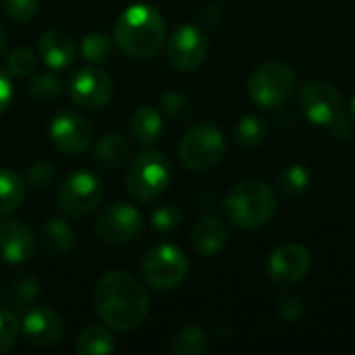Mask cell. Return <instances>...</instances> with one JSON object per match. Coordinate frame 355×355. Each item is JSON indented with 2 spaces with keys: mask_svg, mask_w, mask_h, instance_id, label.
<instances>
[{
  "mask_svg": "<svg viewBox=\"0 0 355 355\" xmlns=\"http://www.w3.org/2000/svg\"><path fill=\"white\" fill-rule=\"evenodd\" d=\"M191 245L202 256H216L229 239L227 227L216 216H202L191 229Z\"/></svg>",
  "mask_w": 355,
  "mask_h": 355,
  "instance_id": "cell-18",
  "label": "cell"
},
{
  "mask_svg": "<svg viewBox=\"0 0 355 355\" xmlns=\"http://www.w3.org/2000/svg\"><path fill=\"white\" fill-rule=\"evenodd\" d=\"M300 106L306 119L316 127H327L337 139H347L352 135V121L345 114L341 94L322 79H314L304 85L300 94Z\"/></svg>",
  "mask_w": 355,
  "mask_h": 355,
  "instance_id": "cell-4",
  "label": "cell"
},
{
  "mask_svg": "<svg viewBox=\"0 0 355 355\" xmlns=\"http://www.w3.org/2000/svg\"><path fill=\"white\" fill-rule=\"evenodd\" d=\"M264 137H266V123L260 116L248 114L235 127V141L239 148L254 150L264 141Z\"/></svg>",
  "mask_w": 355,
  "mask_h": 355,
  "instance_id": "cell-27",
  "label": "cell"
},
{
  "mask_svg": "<svg viewBox=\"0 0 355 355\" xmlns=\"http://www.w3.org/2000/svg\"><path fill=\"white\" fill-rule=\"evenodd\" d=\"M168 349L175 355H200L208 349V335L204 333V329L189 324L183 327L181 331H177L171 341H168Z\"/></svg>",
  "mask_w": 355,
  "mask_h": 355,
  "instance_id": "cell-24",
  "label": "cell"
},
{
  "mask_svg": "<svg viewBox=\"0 0 355 355\" xmlns=\"http://www.w3.org/2000/svg\"><path fill=\"white\" fill-rule=\"evenodd\" d=\"M116 349L114 335L110 333V327L92 324L85 327L77 341H75V354L77 355H108Z\"/></svg>",
  "mask_w": 355,
  "mask_h": 355,
  "instance_id": "cell-20",
  "label": "cell"
},
{
  "mask_svg": "<svg viewBox=\"0 0 355 355\" xmlns=\"http://www.w3.org/2000/svg\"><path fill=\"white\" fill-rule=\"evenodd\" d=\"M27 92L33 100L42 102V104H52L58 100V96L62 94V85L60 81L50 75V73H42V75H35L29 85H27Z\"/></svg>",
  "mask_w": 355,
  "mask_h": 355,
  "instance_id": "cell-28",
  "label": "cell"
},
{
  "mask_svg": "<svg viewBox=\"0 0 355 355\" xmlns=\"http://www.w3.org/2000/svg\"><path fill=\"white\" fill-rule=\"evenodd\" d=\"M23 198H25L23 179L8 168H0V218L15 212L23 202Z\"/></svg>",
  "mask_w": 355,
  "mask_h": 355,
  "instance_id": "cell-25",
  "label": "cell"
},
{
  "mask_svg": "<svg viewBox=\"0 0 355 355\" xmlns=\"http://www.w3.org/2000/svg\"><path fill=\"white\" fill-rule=\"evenodd\" d=\"M129 154V141L125 135L121 133H108L104 135L94 150V162L96 166L104 168V171H112L116 166H121L125 162Z\"/></svg>",
  "mask_w": 355,
  "mask_h": 355,
  "instance_id": "cell-21",
  "label": "cell"
},
{
  "mask_svg": "<svg viewBox=\"0 0 355 355\" xmlns=\"http://www.w3.org/2000/svg\"><path fill=\"white\" fill-rule=\"evenodd\" d=\"M297 87V75L287 62L270 60L260 64L248 81L252 100L262 108L283 106Z\"/></svg>",
  "mask_w": 355,
  "mask_h": 355,
  "instance_id": "cell-6",
  "label": "cell"
},
{
  "mask_svg": "<svg viewBox=\"0 0 355 355\" xmlns=\"http://www.w3.org/2000/svg\"><path fill=\"white\" fill-rule=\"evenodd\" d=\"M35 235L33 229L23 220H4L0 223V258L8 264L29 262L35 254Z\"/></svg>",
  "mask_w": 355,
  "mask_h": 355,
  "instance_id": "cell-16",
  "label": "cell"
},
{
  "mask_svg": "<svg viewBox=\"0 0 355 355\" xmlns=\"http://www.w3.org/2000/svg\"><path fill=\"white\" fill-rule=\"evenodd\" d=\"M42 239L50 254L67 256L75 248V233L73 227L62 218H50L42 227Z\"/></svg>",
  "mask_w": 355,
  "mask_h": 355,
  "instance_id": "cell-23",
  "label": "cell"
},
{
  "mask_svg": "<svg viewBox=\"0 0 355 355\" xmlns=\"http://www.w3.org/2000/svg\"><path fill=\"white\" fill-rule=\"evenodd\" d=\"M40 295V281L35 277H17L6 287H0V306L8 310H23Z\"/></svg>",
  "mask_w": 355,
  "mask_h": 355,
  "instance_id": "cell-19",
  "label": "cell"
},
{
  "mask_svg": "<svg viewBox=\"0 0 355 355\" xmlns=\"http://www.w3.org/2000/svg\"><path fill=\"white\" fill-rule=\"evenodd\" d=\"M56 181V168L50 162H35L27 168V185L35 191H46Z\"/></svg>",
  "mask_w": 355,
  "mask_h": 355,
  "instance_id": "cell-34",
  "label": "cell"
},
{
  "mask_svg": "<svg viewBox=\"0 0 355 355\" xmlns=\"http://www.w3.org/2000/svg\"><path fill=\"white\" fill-rule=\"evenodd\" d=\"M98 316L112 331H133L141 327L150 312V300L144 285L125 270L106 272L94 289Z\"/></svg>",
  "mask_w": 355,
  "mask_h": 355,
  "instance_id": "cell-1",
  "label": "cell"
},
{
  "mask_svg": "<svg viewBox=\"0 0 355 355\" xmlns=\"http://www.w3.org/2000/svg\"><path fill=\"white\" fill-rule=\"evenodd\" d=\"M225 137L212 123H198L185 131L179 144V158L185 168L202 173L214 168L225 156Z\"/></svg>",
  "mask_w": 355,
  "mask_h": 355,
  "instance_id": "cell-7",
  "label": "cell"
},
{
  "mask_svg": "<svg viewBox=\"0 0 355 355\" xmlns=\"http://www.w3.org/2000/svg\"><path fill=\"white\" fill-rule=\"evenodd\" d=\"M4 15L15 23H29L37 12V0H0Z\"/></svg>",
  "mask_w": 355,
  "mask_h": 355,
  "instance_id": "cell-35",
  "label": "cell"
},
{
  "mask_svg": "<svg viewBox=\"0 0 355 355\" xmlns=\"http://www.w3.org/2000/svg\"><path fill=\"white\" fill-rule=\"evenodd\" d=\"M102 198H104V185L100 177L92 171H75L60 185L56 202L67 216L79 218L94 212L100 206Z\"/></svg>",
  "mask_w": 355,
  "mask_h": 355,
  "instance_id": "cell-9",
  "label": "cell"
},
{
  "mask_svg": "<svg viewBox=\"0 0 355 355\" xmlns=\"http://www.w3.org/2000/svg\"><path fill=\"white\" fill-rule=\"evenodd\" d=\"M162 116L150 106H139L131 114V133L141 146H152L162 137Z\"/></svg>",
  "mask_w": 355,
  "mask_h": 355,
  "instance_id": "cell-22",
  "label": "cell"
},
{
  "mask_svg": "<svg viewBox=\"0 0 355 355\" xmlns=\"http://www.w3.org/2000/svg\"><path fill=\"white\" fill-rule=\"evenodd\" d=\"M277 183L285 196H302L310 185V171L302 164H291L281 171Z\"/></svg>",
  "mask_w": 355,
  "mask_h": 355,
  "instance_id": "cell-29",
  "label": "cell"
},
{
  "mask_svg": "<svg viewBox=\"0 0 355 355\" xmlns=\"http://www.w3.org/2000/svg\"><path fill=\"white\" fill-rule=\"evenodd\" d=\"M152 227L158 233H173L183 223V210L177 204H162L152 212Z\"/></svg>",
  "mask_w": 355,
  "mask_h": 355,
  "instance_id": "cell-30",
  "label": "cell"
},
{
  "mask_svg": "<svg viewBox=\"0 0 355 355\" xmlns=\"http://www.w3.org/2000/svg\"><path fill=\"white\" fill-rule=\"evenodd\" d=\"M160 108L173 121H183L191 114V102L179 92H166L160 98Z\"/></svg>",
  "mask_w": 355,
  "mask_h": 355,
  "instance_id": "cell-33",
  "label": "cell"
},
{
  "mask_svg": "<svg viewBox=\"0 0 355 355\" xmlns=\"http://www.w3.org/2000/svg\"><path fill=\"white\" fill-rule=\"evenodd\" d=\"M12 102V81L8 71L0 69V114L10 106Z\"/></svg>",
  "mask_w": 355,
  "mask_h": 355,
  "instance_id": "cell-37",
  "label": "cell"
},
{
  "mask_svg": "<svg viewBox=\"0 0 355 355\" xmlns=\"http://www.w3.org/2000/svg\"><path fill=\"white\" fill-rule=\"evenodd\" d=\"M187 270L189 262L185 254L171 243H160L152 248L141 262L144 281L150 289L156 291H171L179 287L185 281Z\"/></svg>",
  "mask_w": 355,
  "mask_h": 355,
  "instance_id": "cell-8",
  "label": "cell"
},
{
  "mask_svg": "<svg viewBox=\"0 0 355 355\" xmlns=\"http://www.w3.org/2000/svg\"><path fill=\"white\" fill-rule=\"evenodd\" d=\"M349 112H352V116L355 119V94L352 96V104H349Z\"/></svg>",
  "mask_w": 355,
  "mask_h": 355,
  "instance_id": "cell-39",
  "label": "cell"
},
{
  "mask_svg": "<svg viewBox=\"0 0 355 355\" xmlns=\"http://www.w3.org/2000/svg\"><path fill=\"white\" fill-rule=\"evenodd\" d=\"M171 183V162L162 152L148 150L129 164L125 187L137 202H152L160 198Z\"/></svg>",
  "mask_w": 355,
  "mask_h": 355,
  "instance_id": "cell-5",
  "label": "cell"
},
{
  "mask_svg": "<svg viewBox=\"0 0 355 355\" xmlns=\"http://www.w3.org/2000/svg\"><path fill=\"white\" fill-rule=\"evenodd\" d=\"M114 50L112 40L102 31H92L81 40V56L92 64H102L110 60Z\"/></svg>",
  "mask_w": 355,
  "mask_h": 355,
  "instance_id": "cell-26",
  "label": "cell"
},
{
  "mask_svg": "<svg viewBox=\"0 0 355 355\" xmlns=\"http://www.w3.org/2000/svg\"><path fill=\"white\" fill-rule=\"evenodd\" d=\"M48 135H50V141L54 144L56 150L71 154V156H77L83 150H87V146L92 144L94 129L83 114L64 110V112H58L50 121Z\"/></svg>",
  "mask_w": 355,
  "mask_h": 355,
  "instance_id": "cell-13",
  "label": "cell"
},
{
  "mask_svg": "<svg viewBox=\"0 0 355 355\" xmlns=\"http://www.w3.org/2000/svg\"><path fill=\"white\" fill-rule=\"evenodd\" d=\"M69 96L77 106L98 110L104 108L114 96V83L110 75L96 67L79 69L69 79Z\"/></svg>",
  "mask_w": 355,
  "mask_h": 355,
  "instance_id": "cell-11",
  "label": "cell"
},
{
  "mask_svg": "<svg viewBox=\"0 0 355 355\" xmlns=\"http://www.w3.org/2000/svg\"><path fill=\"white\" fill-rule=\"evenodd\" d=\"M37 48H40V56H42L44 64L50 67L52 71H62V69L71 67L75 60V54H77L73 37L62 29L44 31Z\"/></svg>",
  "mask_w": 355,
  "mask_h": 355,
  "instance_id": "cell-17",
  "label": "cell"
},
{
  "mask_svg": "<svg viewBox=\"0 0 355 355\" xmlns=\"http://www.w3.org/2000/svg\"><path fill=\"white\" fill-rule=\"evenodd\" d=\"M6 48H8V35H6L4 27L0 25V58L6 56Z\"/></svg>",
  "mask_w": 355,
  "mask_h": 355,
  "instance_id": "cell-38",
  "label": "cell"
},
{
  "mask_svg": "<svg viewBox=\"0 0 355 355\" xmlns=\"http://www.w3.org/2000/svg\"><path fill=\"white\" fill-rule=\"evenodd\" d=\"M37 64L35 52L31 48H17L6 56V71L10 77H27Z\"/></svg>",
  "mask_w": 355,
  "mask_h": 355,
  "instance_id": "cell-32",
  "label": "cell"
},
{
  "mask_svg": "<svg viewBox=\"0 0 355 355\" xmlns=\"http://www.w3.org/2000/svg\"><path fill=\"white\" fill-rule=\"evenodd\" d=\"M19 331H21V324H19L17 314L0 306V355L8 354L15 347L19 339Z\"/></svg>",
  "mask_w": 355,
  "mask_h": 355,
  "instance_id": "cell-31",
  "label": "cell"
},
{
  "mask_svg": "<svg viewBox=\"0 0 355 355\" xmlns=\"http://www.w3.org/2000/svg\"><path fill=\"white\" fill-rule=\"evenodd\" d=\"M166 29L162 15L150 4L127 6L114 23V42L123 54L148 60L154 58L164 46Z\"/></svg>",
  "mask_w": 355,
  "mask_h": 355,
  "instance_id": "cell-2",
  "label": "cell"
},
{
  "mask_svg": "<svg viewBox=\"0 0 355 355\" xmlns=\"http://www.w3.org/2000/svg\"><path fill=\"white\" fill-rule=\"evenodd\" d=\"M225 214L239 229L256 231L266 227L277 214V196L264 181L245 179L225 196Z\"/></svg>",
  "mask_w": 355,
  "mask_h": 355,
  "instance_id": "cell-3",
  "label": "cell"
},
{
  "mask_svg": "<svg viewBox=\"0 0 355 355\" xmlns=\"http://www.w3.org/2000/svg\"><path fill=\"white\" fill-rule=\"evenodd\" d=\"M312 266V256L308 248L300 243H283L268 258V275L279 285L300 283Z\"/></svg>",
  "mask_w": 355,
  "mask_h": 355,
  "instance_id": "cell-14",
  "label": "cell"
},
{
  "mask_svg": "<svg viewBox=\"0 0 355 355\" xmlns=\"http://www.w3.org/2000/svg\"><path fill=\"white\" fill-rule=\"evenodd\" d=\"M23 333L31 345L48 349L60 343L64 324H62V318L52 308L33 306L23 318Z\"/></svg>",
  "mask_w": 355,
  "mask_h": 355,
  "instance_id": "cell-15",
  "label": "cell"
},
{
  "mask_svg": "<svg viewBox=\"0 0 355 355\" xmlns=\"http://www.w3.org/2000/svg\"><path fill=\"white\" fill-rule=\"evenodd\" d=\"M144 231V218L131 204L106 206L96 220V235L106 243H127Z\"/></svg>",
  "mask_w": 355,
  "mask_h": 355,
  "instance_id": "cell-12",
  "label": "cell"
},
{
  "mask_svg": "<svg viewBox=\"0 0 355 355\" xmlns=\"http://www.w3.org/2000/svg\"><path fill=\"white\" fill-rule=\"evenodd\" d=\"M302 300L295 291H285L283 295H279L277 300V314L281 316L283 322L287 324H293L302 318Z\"/></svg>",
  "mask_w": 355,
  "mask_h": 355,
  "instance_id": "cell-36",
  "label": "cell"
},
{
  "mask_svg": "<svg viewBox=\"0 0 355 355\" xmlns=\"http://www.w3.org/2000/svg\"><path fill=\"white\" fill-rule=\"evenodd\" d=\"M208 54V37L198 25H181L168 40L166 60L179 73L196 71Z\"/></svg>",
  "mask_w": 355,
  "mask_h": 355,
  "instance_id": "cell-10",
  "label": "cell"
}]
</instances>
